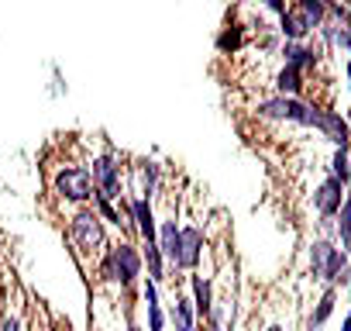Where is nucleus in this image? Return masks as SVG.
I'll return each instance as SVG.
<instances>
[{
  "instance_id": "39448f33",
  "label": "nucleus",
  "mask_w": 351,
  "mask_h": 331,
  "mask_svg": "<svg viewBox=\"0 0 351 331\" xmlns=\"http://www.w3.org/2000/svg\"><path fill=\"white\" fill-rule=\"evenodd\" d=\"M204 249H207L204 228L200 225H180V269L183 273H197Z\"/></svg>"
},
{
  "instance_id": "5701e85b",
  "label": "nucleus",
  "mask_w": 351,
  "mask_h": 331,
  "mask_svg": "<svg viewBox=\"0 0 351 331\" xmlns=\"http://www.w3.org/2000/svg\"><path fill=\"white\" fill-rule=\"evenodd\" d=\"M148 331H165V310L162 304H148Z\"/></svg>"
},
{
  "instance_id": "4468645a",
  "label": "nucleus",
  "mask_w": 351,
  "mask_h": 331,
  "mask_svg": "<svg viewBox=\"0 0 351 331\" xmlns=\"http://www.w3.org/2000/svg\"><path fill=\"white\" fill-rule=\"evenodd\" d=\"M169 321L176 324V331H193V328H197V307H193V297L172 293V310H169Z\"/></svg>"
},
{
  "instance_id": "473e14b6",
  "label": "nucleus",
  "mask_w": 351,
  "mask_h": 331,
  "mask_svg": "<svg viewBox=\"0 0 351 331\" xmlns=\"http://www.w3.org/2000/svg\"><path fill=\"white\" fill-rule=\"evenodd\" d=\"M348 190H351V183H348Z\"/></svg>"
},
{
  "instance_id": "a211bd4d",
  "label": "nucleus",
  "mask_w": 351,
  "mask_h": 331,
  "mask_svg": "<svg viewBox=\"0 0 351 331\" xmlns=\"http://www.w3.org/2000/svg\"><path fill=\"white\" fill-rule=\"evenodd\" d=\"M138 173H141V190H138V194L152 201V197L158 194V183H162V166L152 162V159H141V162H138Z\"/></svg>"
},
{
  "instance_id": "f8f14e48",
  "label": "nucleus",
  "mask_w": 351,
  "mask_h": 331,
  "mask_svg": "<svg viewBox=\"0 0 351 331\" xmlns=\"http://www.w3.org/2000/svg\"><path fill=\"white\" fill-rule=\"evenodd\" d=\"M279 56H282L286 66H296L300 73H310V69H317V62H320V49H317L313 42H282Z\"/></svg>"
},
{
  "instance_id": "7ed1b4c3",
  "label": "nucleus",
  "mask_w": 351,
  "mask_h": 331,
  "mask_svg": "<svg viewBox=\"0 0 351 331\" xmlns=\"http://www.w3.org/2000/svg\"><path fill=\"white\" fill-rule=\"evenodd\" d=\"M313 107L317 104H306L303 97H265L255 104V114L258 117H272V121H289V124H300V128H313Z\"/></svg>"
},
{
  "instance_id": "9b49d317",
  "label": "nucleus",
  "mask_w": 351,
  "mask_h": 331,
  "mask_svg": "<svg viewBox=\"0 0 351 331\" xmlns=\"http://www.w3.org/2000/svg\"><path fill=\"white\" fill-rule=\"evenodd\" d=\"M158 249H162L165 262L172 266V276L183 273L180 269V221H176V211L165 221H158Z\"/></svg>"
},
{
  "instance_id": "393cba45",
  "label": "nucleus",
  "mask_w": 351,
  "mask_h": 331,
  "mask_svg": "<svg viewBox=\"0 0 351 331\" xmlns=\"http://www.w3.org/2000/svg\"><path fill=\"white\" fill-rule=\"evenodd\" d=\"M258 4L265 8V11H272V14H282L289 4H286V0H258Z\"/></svg>"
},
{
  "instance_id": "9d476101",
  "label": "nucleus",
  "mask_w": 351,
  "mask_h": 331,
  "mask_svg": "<svg viewBox=\"0 0 351 331\" xmlns=\"http://www.w3.org/2000/svg\"><path fill=\"white\" fill-rule=\"evenodd\" d=\"M313 32H317L313 21L303 14V8L296 4V0L279 14V35H282V42H306Z\"/></svg>"
},
{
  "instance_id": "cd10ccee",
  "label": "nucleus",
  "mask_w": 351,
  "mask_h": 331,
  "mask_svg": "<svg viewBox=\"0 0 351 331\" xmlns=\"http://www.w3.org/2000/svg\"><path fill=\"white\" fill-rule=\"evenodd\" d=\"M341 331H351V310H348V317H344V324H341Z\"/></svg>"
},
{
  "instance_id": "1a4fd4ad",
  "label": "nucleus",
  "mask_w": 351,
  "mask_h": 331,
  "mask_svg": "<svg viewBox=\"0 0 351 331\" xmlns=\"http://www.w3.org/2000/svg\"><path fill=\"white\" fill-rule=\"evenodd\" d=\"M344 194H348V187L337 180V176H324L320 180V187L313 190V207H317V214L320 218H337V211H341V204H344Z\"/></svg>"
},
{
  "instance_id": "f257e3e1",
  "label": "nucleus",
  "mask_w": 351,
  "mask_h": 331,
  "mask_svg": "<svg viewBox=\"0 0 351 331\" xmlns=\"http://www.w3.org/2000/svg\"><path fill=\"white\" fill-rule=\"evenodd\" d=\"M104 225H107V221L97 214V207H80V211L69 218V242H73V249H76L80 255H86V259H100V255L110 249Z\"/></svg>"
},
{
  "instance_id": "bb28decb",
  "label": "nucleus",
  "mask_w": 351,
  "mask_h": 331,
  "mask_svg": "<svg viewBox=\"0 0 351 331\" xmlns=\"http://www.w3.org/2000/svg\"><path fill=\"white\" fill-rule=\"evenodd\" d=\"M337 286H351V266H348V269L337 276Z\"/></svg>"
},
{
  "instance_id": "423d86ee",
  "label": "nucleus",
  "mask_w": 351,
  "mask_h": 331,
  "mask_svg": "<svg viewBox=\"0 0 351 331\" xmlns=\"http://www.w3.org/2000/svg\"><path fill=\"white\" fill-rule=\"evenodd\" d=\"M110 252H114V262H117V283H121V290L134 286L138 276H141V266H145L141 252H138L131 242H114Z\"/></svg>"
},
{
  "instance_id": "0eeeda50",
  "label": "nucleus",
  "mask_w": 351,
  "mask_h": 331,
  "mask_svg": "<svg viewBox=\"0 0 351 331\" xmlns=\"http://www.w3.org/2000/svg\"><path fill=\"white\" fill-rule=\"evenodd\" d=\"M313 128H317L330 145H351V124H348V117H341V111L313 107Z\"/></svg>"
},
{
  "instance_id": "412c9836",
  "label": "nucleus",
  "mask_w": 351,
  "mask_h": 331,
  "mask_svg": "<svg viewBox=\"0 0 351 331\" xmlns=\"http://www.w3.org/2000/svg\"><path fill=\"white\" fill-rule=\"evenodd\" d=\"M330 176H337L344 187L351 183V152H348V145H337V152L330 155Z\"/></svg>"
},
{
  "instance_id": "aec40b11",
  "label": "nucleus",
  "mask_w": 351,
  "mask_h": 331,
  "mask_svg": "<svg viewBox=\"0 0 351 331\" xmlns=\"http://www.w3.org/2000/svg\"><path fill=\"white\" fill-rule=\"evenodd\" d=\"M217 52L221 56H234V52H241V45H245V32H241V25H228V28H221V35H217Z\"/></svg>"
},
{
  "instance_id": "6e6552de",
  "label": "nucleus",
  "mask_w": 351,
  "mask_h": 331,
  "mask_svg": "<svg viewBox=\"0 0 351 331\" xmlns=\"http://www.w3.org/2000/svg\"><path fill=\"white\" fill-rule=\"evenodd\" d=\"M128 221L131 228L141 235V242H158V221H155V207L148 197H131L128 201Z\"/></svg>"
},
{
  "instance_id": "7c9ffc66",
  "label": "nucleus",
  "mask_w": 351,
  "mask_h": 331,
  "mask_svg": "<svg viewBox=\"0 0 351 331\" xmlns=\"http://www.w3.org/2000/svg\"><path fill=\"white\" fill-rule=\"evenodd\" d=\"M265 331H282V328H279V324H272V328H265Z\"/></svg>"
},
{
  "instance_id": "20e7f679",
  "label": "nucleus",
  "mask_w": 351,
  "mask_h": 331,
  "mask_svg": "<svg viewBox=\"0 0 351 331\" xmlns=\"http://www.w3.org/2000/svg\"><path fill=\"white\" fill-rule=\"evenodd\" d=\"M90 176L100 197L107 201H121L124 197V176H121V159L114 152H100L90 159Z\"/></svg>"
},
{
  "instance_id": "a878e982",
  "label": "nucleus",
  "mask_w": 351,
  "mask_h": 331,
  "mask_svg": "<svg viewBox=\"0 0 351 331\" xmlns=\"http://www.w3.org/2000/svg\"><path fill=\"white\" fill-rule=\"evenodd\" d=\"M0 331H21V321L14 314H8L4 321H0Z\"/></svg>"
},
{
  "instance_id": "2f4dec72",
  "label": "nucleus",
  "mask_w": 351,
  "mask_h": 331,
  "mask_svg": "<svg viewBox=\"0 0 351 331\" xmlns=\"http://www.w3.org/2000/svg\"><path fill=\"white\" fill-rule=\"evenodd\" d=\"M193 331H204V328H193Z\"/></svg>"
},
{
  "instance_id": "6ab92c4d",
  "label": "nucleus",
  "mask_w": 351,
  "mask_h": 331,
  "mask_svg": "<svg viewBox=\"0 0 351 331\" xmlns=\"http://www.w3.org/2000/svg\"><path fill=\"white\" fill-rule=\"evenodd\" d=\"M337 245L330 242V238H313V245H310V273H313V279H320V273H324V266H327V259H330V252H334Z\"/></svg>"
},
{
  "instance_id": "c756f323",
  "label": "nucleus",
  "mask_w": 351,
  "mask_h": 331,
  "mask_svg": "<svg viewBox=\"0 0 351 331\" xmlns=\"http://www.w3.org/2000/svg\"><path fill=\"white\" fill-rule=\"evenodd\" d=\"M128 331H145V328H138V324H128Z\"/></svg>"
},
{
  "instance_id": "b1692460",
  "label": "nucleus",
  "mask_w": 351,
  "mask_h": 331,
  "mask_svg": "<svg viewBox=\"0 0 351 331\" xmlns=\"http://www.w3.org/2000/svg\"><path fill=\"white\" fill-rule=\"evenodd\" d=\"M334 49H341V52H348V56H351V25L334 28Z\"/></svg>"
},
{
  "instance_id": "ddd939ff",
  "label": "nucleus",
  "mask_w": 351,
  "mask_h": 331,
  "mask_svg": "<svg viewBox=\"0 0 351 331\" xmlns=\"http://www.w3.org/2000/svg\"><path fill=\"white\" fill-rule=\"evenodd\" d=\"M190 276V297H193V307H197V317L204 321L214 307V279L210 276H200V273H186Z\"/></svg>"
},
{
  "instance_id": "4be33fe9",
  "label": "nucleus",
  "mask_w": 351,
  "mask_h": 331,
  "mask_svg": "<svg viewBox=\"0 0 351 331\" xmlns=\"http://www.w3.org/2000/svg\"><path fill=\"white\" fill-rule=\"evenodd\" d=\"M296 4L303 8V14L313 21V28H320L327 21V0H296Z\"/></svg>"
},
{
  "instance_id": "2eb2a0df",
  "label": "nucleus",
  "mask_w": 351,
  "mask_h": 331,
  "mask_svg": "<svg viewBox=\"0 0 351 331\" xmlns=\"http://www.w3.org/2000/svg\"><path fill=\"white\" fill-rule=\"evenodd\" d=\"M303 76H306V73H300L296 66H286V62H282V69L272 76V87H276V93H282V97H300L303 87H306Z\"/></svg>"
},
{
  "instance_id": "f03ea898",
  "label": "nucleus",
  "mask_w": 351,
  "mask_h": 331,
  "mask_svg": "<svg viewBox=\"0 0 351 331\" xmlns=\"http://www.w3.org/2000/svg\"><path fill=\"white\" fill-rule=\"evenodd\" d=\"M52 190L69 201V204H90L97 187H93V176H90V166H80V162H66L56 170L52 176Z\"/></svg>"
},
{
  "instance_id": "c85d7f7f",
  "label": "nucleus",
  "mask_w": 351,
  "mask_h": 331,
  "mask_svg": "<svg viewBox=\"0 0 351 331\" xmlns=\"http://www.w3.org/2000/svg\"><path fill=\"white\" fill-rule=\"evenodd\" d=\"M348 93H351V62H348Z\"/></svg>"
},
{
  "instance_id": "f3484780",
  "label": "nucleus",
  "mask_w": 351,
  "mask_h": 331,
  "mask_svg": "<svg viewBox=\"0 0 351 331\" xmlns=\"http://www.w3.org/2000/svg\"><path fill=\"white\" fill-rule=\"evenodd\" d=\"M334 304H337V286H327V293L317 300L313 314L306 317V331H320V328L327 324V317L334 314Z\"/></svg>"
},
{
  "instance_id": "dca6fc26",
  "label": "nucleus",
  "mask_w": 351,
  "mask_h": 331,
  "mask_svg": "<svg viewBox=\"0 0 351 331\" xmlns=\"http://www.w3.org/2000/svg\"><path fill=\"white\" fill-rule=\"evenodd\" d=\"M141 259H145V266H148V279H155L158 286L169 279V273H165V255H162V249H158V242H145V252H141Z\"/></svg>"
}]
</instances>
